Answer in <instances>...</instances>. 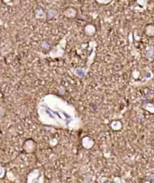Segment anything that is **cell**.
Instances as JSON below:
<instances>
[{"mask_svg":"<svg viewBox=\"0 0 154 183\" xmlns=\"http://www.w3.org/2000/svg\"><path fill=\"white\" fill-rule=\"evenodd\" d=\"M64 15L67 18H74L77 15V9L73 7H69L64 11Z\"/></svg>","mask_w":154,"mask_h":183,"instance_id":"1","label":"cell"},{"mask_svg":"<svg viewBox=\"0 0 154 183\" xmlns=\"http://www.w3.org/2000/svg\"><path fill=\"white\" fill-rule=\"evenodd\" d=\"M144 33L147 36H154V25L153 24H149V25L146 26L145 29H144Z\"/></svg>","mask_w":154,"mask_h":183,"instance_id":"2","label":"cell"},{"mask_svg":"<svg viewBox=\"0 0 154 183\" xmlns=\"http://www.w3.org/2000/svg\"><path fill=\"white\" fill-rule=\"evenodd\" d=\"M35 15H36V18H44L46 15V13H45L43 8H37L35 10Z\"/></svg>","mask_w":154,"mask_h":183,"instance_id":"3","label":"cell"},{"mask_svg":"<svg viewBox=\"0 0 154 183\" xmlns=\"http://www.w3.org/2000/svg\"><path fill=\"white\" fill-rule=\"evenodd\" d=\"M95 27H94L92 24H88L85 28V33H86V34L90 35V36L94 34V33H95Z\"/></svg>","mask_w":154,"mask_h":183,"instance_id":"4","label":"cell"},{"mask_svg":"<svg viewBox=\"0 0 154 183\" xmlns=\"http://www.w3.org/2000/svg\"><path fill=\"white\" fill-rule=\"evenodd\" d=\"M57 10L54 8H50L49 10L46 13V17L48 20H51L52 18H54V17L57 15Z\"/></svg>","mask_w":154,"mask_h":183,"instance_id":"5","label":"cell"},{"mask_svg":"<svg viewBox=\"0 0 154 183\" xmlns=\"http://www.w3.org/2000/svg\"><path fill=\"white\" fill-rule=\"evenodd\" d=\"M150 0H137V3H138L139 5L142 6V7L146 8L147 6V3Z\"/></svg>","mask_w":154,"mask_h":183,"instance_id":"6","label":"cell"},{"mask_svg":"<svg viewBox=\"0 0 154 183\" xmlns=\"http://www.w3.org/2000/svg\"><path fill=\"white\" fill-rule=\"evenodd\" d=\"M96 2H97L98 4L100 5H107L109 3H110L113 0H95Z\"/></svg>","mask_w":154,"mask_h":183,"instance_id":"7","label":"cell"},{"mask_svg":"<svg viewBox=\"0 0 154 183\" xmlns=\"http://www.w3.org/2000/svg\"><path fill=\"white\" fill-rule=\"evenodd\" d=\"M153 48H150V50H148V51H147V56H150V57H151V56H153Z\"/></svg>","mask_w":154,"mask_h":183,"instance_id":"8","label":"cell"},{"mask_svg":"<svg viewBox=\"0 0 154 183\" xmlns=\"http://www.w3.org/2000/svg\"><path fill=\"white\" fill-rule=\"evenodd\" d=\"M1 143H2V140H1V138H0V145H1Z\"/></svg>","mask_w":154,"mask_h":183,"instance_id":"9","label":"cell"},{"mask_svg":"<svg viewBox=\"0 0 154 183\" xmlns=\"http://www.w3.org/2000/svg\"><path fill=\"white\" fill-rule=\"evenodd\" d=\"M1 2H2V0H0V3H1Z\"/></svg>","mask_w":154,"mask_h":183,"instance_id":"10","label":"cell"}]
</instances>
